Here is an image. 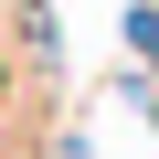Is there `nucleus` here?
I'll list each match as a JSON object with an SVG mask.
<instances>
[{"mask_svg":"<svg viewBox=\"0 0 159 159\" xmlns=\"http://www.w3.org/2000/svg\"><path fill=\"white\" fill-rule=\"evenodd\" d=\"M11 96H21V74H11V53H0V117H11Z\"/></svg>","mask_w":159,"mask_h":159,"instance_id":"obj_2","label":"nucleus"},{"mask_svg":"<svg viewBox=\"0 0 159 159\" xmlns=\"http://www.w3.org/2000/svg\"><path fill=\"white\" fill-rule=\"evenodd\" d=\"M117 32H127V53L148 64V85H159V0H127V21H117Z\"/></svg>","mask_w":159,"mask_h":159,"instance_id":"obj_1","label":"nucleus"}]
</instances>
